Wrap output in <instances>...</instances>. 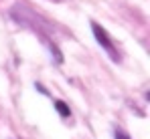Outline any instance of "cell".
<instances>
[{
  "label": "cell",
  "instance_id": "1",
  "mask_svg": "<svg viewBox=\"0 0 150 139\" xmlns=\"http://www.w3.org/2000/svg\"><path fill=\"white\" fill-rule=\"evenodd\" d=\"M10 16L16 20V22L21 24V26H26V28H30L35 34H39L41 36V41H43V45L49 48V52L53 54V59H55V63H63V54H61V50L57 48V45L51 41V36L45 32V28H51L49 22H45V18L43 16H39L30 6H26L25 2H16L12 8H10Z\"/></svg>",
  "mask_w": 150,
  "mask_h": 139
},
{
  "label": "cell",
  "instance_id": "2",
  "mask_svg": "<svg viewBox=\"0 0 150 139\" xmlns=\"http://www.w3.org/2000/svg\"><path fill=\"white\" fill-rule=\"evenodd\" d=\"M91 32H93V36H96V41H98V45L108 52V57L114 61V63H120V50L116 48L114 45V41H112V36L108 34V30L98 22H91Z\"/></svg>",
  "mask_w": 150,
  "mask_h": 139
},
{
  "label": "cell",
  "instance_id": "3",
  "mask_svg": "<svg viewBox=\"0 0 150 139\" xmlns=\"http://www.w3.org/2000/svg\"><path fill=\"white\" fill-rule=\"evenodd\" d=\"M53 107H55V111L63 117V119L71 117V109H69V105H67V103H63V101H53Z\"/></svg>",
  "mask_w": 150,
  "mask_h": 139
},
{
  "label": "cell",
  "instance_id": "4",
  "mask_svg": "<svg viewBox=\"0 0 150 139\" xmlns=\"http://www.w3.org/2000/svg\"><path fill=\"white\" fill-rule=\"evenodd\" d=\"M114 139H132L126 131H122V129H116L114 131Z\"/></svg>",
  "mask_w": 150,
  "mask_h": 139
},
{
  "label": "cell",
  "instance_id": "5",
  "mask_svg": "<svg viewBox=\"0 0 150 139\" xmlns=\"http://www.w3.org/2000/svg\"><path fill=\"white\" fill-rule=\"evenodd\" d=\"M53 2H61V0H53Z\"/></svg>",
  "mask_w": 150,
  "mask_h": 139
}]
</instances>
